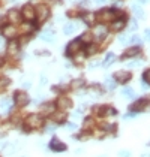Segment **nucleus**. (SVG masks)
Returning a JSON list of instances; mask_svg holds the SVG:
<instances>
[{
	"label": "nucleus",
	"instance_id": "obj_1",
	"mask_svg": "<svg viewBox=\"0 0 150 157\" xmlns=\"http://www.w3.org/2000/svg\"><path fill=\"white\" fill-rule=\"evenodd\" d=\"M26 132H30L32 129H39V127H42L44 126V118H42V115H39V114H32V115H29L27 117V120H26Z\"/></svg>",
	"mask_w": 150,
	"mask_h": 157
},
{
	"label": "nucleus",
	"instance_id": "obj_2",
	"mask_svg": "<svg viewBox=\"0 0 150 157\" xmlns=\"http://www.w3.org/2000/svg\"><path fill=\"white\" fill-rule=\"evenodd\" d=\"M150 108V99L149 97H141V99H138L137 102H134L129 109L132 111V112H143V111H147Z\"/></svg>",
	"mask_w": 150,
	"mask_h": 157
},
{
	"label": "nucleus",
	"instance_id": "obj_3",
	"mask_svg": "<svg viewBox=\"0 0 150 157\" xmlns=\"http://www.w3.org/2000/svg\"><path fill=\"white\" fill-rule=\"evenodd\" d=\"M14 100H15V105H17V106L23 108L26 105H29L30 97H29V94H27L26 91H17V93L14 94Z\"/></svg>",
	"mask_w": 150,
	"mask_h": 157
},
{
	"label": "nucleus",
	"instance_id": "obj_4",
	"mask_svg": "<svg viewBox=\"0 0 150 157\" xmlns=\"http://www.w3.org/2000/svg\"><path fill=\"white\" fill-rule=\"evenodd\" d=\"M98 18H99L102 23H107V21H112L117 18V12L114 9H104L98 13Z\"/></svg>",
	"mask_w": 150,
	"mask_h": 157
},
{
	"label": "nucleus",
	"instance_id": "obj_5",
	"mask_svg": "<svg viewBox=\"0 0 150 157\" xmlns=\"http://www.w3.org/2000/svg\"><path fill=\"white\" fill-rule=\"evenodd\" d=\"M66 148H68L66 144L62 142V141H60L59 138H56V136L50 141V150L51 151H54V153H62V151H66Z\"/></svg>",
	"mask_w": 150,
	"mask_h": 157
},
{
	"label": "nucleus",
	"instance_id": "obj_6",
	"mask_svg": "<svg viewBox=\"0 0 150 157\" xmlns=\"http://www.w3.org/2000/svg\"><path fill=\"white\" fill-rule=\"evenodd\" d=\"M81 40L80 39H74L72 42H69L68 44V47H66V56H74L77 52H80V49H81Z\"/></svg>",
	"mask_w": 150,
	"mask_h": 157
},
{
	"label": "nucleus",
	"instance_id": "obj_7",
	"mask_svg": "<svg viewBox=\"0 0 150 157\" xmlns=\"http://www.w3.org/2000/svg\"><path fill=\"white\" fill-rule=\"evenodd\" d=\"M112 78H114L117 82H120V84H126L128 81H131L132 75H131L129 71H117V72H114Z\"/></svg>",
	"mask_w": 150,
	"mask_h": 157
},
{
	"label": "nucleus",
	"instance_id": "obj_8",
	"mask_svg": "<svg viewBox=\"0 0 150 157\" xmlns=\"http://www.w3.org/2000/svg\"><path fill=\"white\" fill-rule=\"evenodd\" d=\"M35 12H36L38 20H39L41 23L47 21V18L50 17V9H48V6H45V5H39V6H36Z\"/></svg>",
	"mask_w": 150,
	"mask_h": 157
},
{
	"label": "nucleus",
	"instance_id": "obj_9",
	"mask_svg": "<svg viewBox=\"0 0 150 157\" xmlns=\"http://www.w3.org/2000/svg\"><path fill=\"white\" fill-rule=\"evenodd\" d=\"M95 112L99 117H108V115H117V109L112 106H96Z\"/></svg>",
	"mask_w": 150,
	"mask_h": 157
},
{
	"label": "nucleus",
	"instance_id": "obj_10",
	"mask_svg": "<svg viewBox=\"0 0 150 157\" xmlns=\"http://www.w3.org/2000/svg\"><path fill=\"white\" fill-rule=\"evenodd\" d=\"M21 13H23V17H24L27 21H33L35 18H36V12H35V8L32 6V5H24L23 6V11H21Z\"/></svg>",
	"mask_w": 150,
	"mask_h": 157
},
{
	"label": "nucleus",
	"instance_id": "obj_11",
	"mask_svg": "<svg viewBox=\"0 0 150 157\" xmlns=\"http://www.w3.org/2000/svg\"><path fill=\"white\" fill-rule=\"evenodd\" d=\"M126 25V17H122V18H116V20H112L111 23V30L114 32H120V30H123Z\"/></svg>",
	"mask_w": 150,
	"mask_h": 157
},
{
	"label": "nucleus",
	"instance_id": "obj_12",
	"mask_svg": "<svg viewBox=\"0 0 150 157\" xmlns=\"http://www.w3.org/2000/svg\"><path fill=\"white\" fill-rule=\"evenodd\" d=\"M57 106L62 109V111L69 109L71 106H72V100H71L69 97H66V96H60L59 99H57Z\"/></svg>",
	"mask_w": 150,
	"mask_h": 157
},
{
	"label": "nucleus",
	"instance_id": "obj_13",
	"mask_svg": "<svg viewBox=\"0 0 150 157\" xmlns=\"http://www.w3.org/2000/svg\"><path fill=\"white\" fill-rule=\"evenodd\" d=\"M51 120L54 121V123H57V124H62L66 121V114L63 112V111H59V112H53L51 114Z\"/></svg>",
	"mask_w": 150,
	"mask_h": 157
},
{
	"label": "nucleus",
	"instance_id": "obj_14",
	"mask_svg": "<svg viewBox=\"0 0 150 157\" xmlns=\"http://www.w3.org/2000/svg\"><path fill=\"white\" fill-rule=\"evenodd\" d=\"M54 108H56V105H54L53 102H47V103L41 105V112L45 114V115H50V114L54 112Z\"/></svg>",
	"mask_w": 150,
	"mask_h": 157
},
{
	"label": "nucleus",
	"instance_id": "obj_15",
	"mask_svg": "<svg viewBox=\"0 0 150 157\" xmlns=\"http://www.w3.org/2000/svg\"><path fill=\"white\" fill-rule=\"evenodd\" d=\"M138 54H140V47H132V48L126 49L122 59H123V60H125V59H132V57H137Z\"/></svg>",
	"mask_w": 150,
	"mask_h": 157
},
{
	"label": "nucleus",
	"instance_id": "obj_16",
	"mask_svg": "<svg viewBox=\"0 0 150 157\" xmlns=\"http://www.w3.org/2000/svg\"><path fill=\"white\" fill-rule=\"evenodd\" d=\"M3 36L8 37V39H14L17 36V29L12 25H8V27H3Z\"/></svg>",
	"mask_w": 150,
	"mask_h": 157
},
{
	"label": "nucleus",
	"instance_id": "obj_17",
	"mask_svg": "<svg viewBox=\"0 0 150 157\" xmlns=\"http://www.w3.org/2000/svg\"><path fill=\"white\" fill-rule=\"evenodd\" d=\"M93 33H95V37H96L98 40H102L104 37L107 36V29H105L104 25H98V27L95 29Z\"/></svg>",
	"mask_w": 150,
	"mask_h": 157
},
{
	"label": "nucleus",
	"instance_id": "obj_18",
	"mask_svg": "<svg viewBox=\"0 0 150 157\" xmlns=\"http://www.w3.org/2000/svg\"><path fill=\"white\" fill-rule=\"evenodd\" d=\"M6 18H8V20H11L12 23H18V21H20V12H18L17 9H9Z\"/></svg>",
	"mask_w": 150,
	"mask_h": 157
},
{
	"label": "nucleus",
	"instance_id": "obj_19",
	"mask_svg": "<svg viewBox=\"0 0 150 157\" xmlns=\"http://www.w3.org/2000/svg\"><path fill=\"white\" fill-rule=\"evenodd\" d=\"M84 85H86V81H84V79H75V81H72V82H71L72 90H81Z\"/></svg>",
	"mask_w": 150,
	"mask_h": 157
},
{
	"label": "nucleus",
	"instance_id": "obj_20",
	"mask_svg": "<svg viewBox=\"0 0 150 157\" xmlns=\"http://www.w3.org/2000/svg\"><path fill=\"white\" fill-rule=\"evenodd\" d=\"M114 60H116V56H114V52H108V54L105 56V60H104V63H102V64H104V67H108V66H110V64H111Z\"/></svg>",
	"mask_w": 150,
	"mask_h": 157
},
{
	"label": "nucleus",
	"instance_id": "obj_21",
	"mask_svg": "<svg viewBox=\"0 0 150 157\" xmlns=\"http://www.w3.org/2000/svg\"><path fill=\"white\" fill-rule=\"evenodd\" d=\"M95 17H96L95 13H90V12H89V13H84V15H83V21H84L86 24L92 25L93 23H95Z\"/></svg>",
	"mask_w": 150,
	"mask_h": 157
},
{
	"label": "nucleus",
	"instance_id": "obj_22",
	"mask_svg": "<svg viewBox=\"0 0 150 157\" xmlns=\"http://www.w3.org/2000/svg\"><path fill=\"white\" fill-rule=\"evenodd\" d=\"M132 11L135 13V17L140 18V20H143L144 18V11L141 9V6H138V5H132Z\"/></svg>",
	"mask_w": 150,
	"mask_h": 157
},
{
	"label": "nucleus",
	"instance_id": "obj_23",
	"mask_svg": "<svg viewBox=\"0 0 150 157\" xmlns=\"http://www.w3.org/2000/svg\"><path fill=\"white\" fill-rule=\"evenodd\" d=\"M41 39L44 40H54V32L53 30H45L41 33Z\"/></svg>",
	"mask_w": 150,
	"mask_h": 157
},
{
	"label": "nucleus",
	"instance_id": "obj_24",
	"mask_svg": "<svg viewBox=\"0 0 150 157\" xmlns=\"http://www.w3.org/2000/svg\"><path fill=\"white\" fill-rule=\"evenodd\" d=\"M116 85H117V81H116L112 76H108V78L105 79V87H107L108 90H114Z\"/></svg>",
	"mask_w": 150,
	"mask_h": 157
},
{
	"label": "nucleus",
	"instance_id": "obj_25",
	"mask_svg": "<svg viewBox=\"0 0 150 157\" xmlns=\"http://www.w3.org/2000/svg\"><path fill=\"white\" fill-rule=\"evenodd\" d=\"M122 96L128 97V99H134V97H135V93H134V90H132L131 87H125V88L122 90Z\"/></svg>",
	"mask_w": 150,
	"mask_h": 157
},
{
	"label": "nucleus",
	"instance_id": "obj_26",
	"mask_svg": "<svg viewBox=\"0 0 150 157\" xmlns=\"http://www.w3.org/2000/svg\"><path fill=\"white\" fill-rule=\"evenodd\" d=\"M17 52H18V44H17V42H11V44L8 45V54L15 56Z\"/></svg>",
	"mask_w": 150,
	"mask_h": 157
},
{
	"label": "nucleus",
	"instance_id": "obj_27",
	"mask_svg": "<svg viewBox=\"0 0 150 157\" xmlns=\"http://www.w3.org/2000/svg\"><path fill=\"white\" fill-rule=\"evenodd\" d=\"M74 30H75L74 23H68V24H65V27H63V33L65 35H71V33H74Z\"/></svg>",
	"mask_w": 150,
	"mask_h": 157
},
{
	"label": "nucleus",
	"instance_id": "obj_28",
	"mask_svg": "<svg viewBox=\"0 0 150 157\" xmlns=\"http://www.w3.org/2000/svg\"><path fill=\"white\" fill-rule=\"evenodd\" d=\"M9 84H11V79H9V78H6V76L0 78V91H3Z\"/></svg>",
	"mask_w": 150,
	"mask_h": 157
},
{
	"label": "nucleus",
	"instance_id": "obj_29",
	"mask_svg": "<svg viewBox=\"0 0 150 157\" xmlns=\"http://www.w3.org/2000/svg\"><path fill=\"white\" fill-rule=\"evenodd\" d=\"M93 126H95V120L92 118V117H89L84 120V129L86 130H90V129H93Z\"/></svg>",
	"mask_w": 150,
	"mask_h": 157
},
{
	"label": "nucleus",
	"instance_id": "obj_30",
	"mask_svg": "<svg viewBox=\"0 0 150 157\" xmlns=\"http://www.w3.org/2000/svg\"><path fill=\"white\" fill-rule=\"evenodd\" d=\"M101 127H102V130H104V132H116L117 124H102Z\"/></svg>",
	"mask_w": 150,
	"mask_h": 157
},
{
	"label": "nucleus",
	"instance_id": "obj_31",
	"mask_svg": "<svg viewBox=\"0 0 150 157\" xmlns=\"http://www.w3.org/2000/svg\"><path fill=\"white\" fill-rule=\"evenodd\" d=\"M14 150H15V145L14 144H5L3 145V151H5L6 154H12Z\"/></svg>",
	"mask_w": 150,
	"mask_h": 157
},
{
	"label": "nucleus",
	"instance_id": "obj_32",
	"mask_svg": "<svg viewBox=\"0 0 150 157\" xmlns=\"http://www.w3.org/2000/svg\"><path fill=\"white\" fill-rule=\"evenodd\" d=\"M80 40H81V42H86V44H90V42H92V33H89V32L83 33V36L80 37Z\"/></svg>",
	"mask_w": 150,
	"mask_h": 157
},
{
	"label": "nucleus",
	"instance_id": "obj_33",
	"mask_svg": "<svg viewBox=\"0 0 150 157\" xmlns=\"http://www.w3.org/2000/svg\"><path fill=\"white\" fill-rule=\"evenodd\" d=\"M143 82L150 85V67L147 71H144V73H143Z\"/></svg>",
	"mask_w": 150,
	"mask_h": 157
},
{
	"label": "nucleus",
	"instance_id": "obj_34",
	"mask_svg": "<svg viewBox=\"0 0 150 157\" xmlns=\"http://www.w3.org/2000/svg\"><path fill=\"white\" fill-rule=\"evenodd\" d=\"M128 44H132V45L138 47V45L141 44V37H140V36H132V37H129V42H128Z\"/></svg>",
	"mask_w": 150,
	"mask_h": 157
},
{
	"label": "nucleus",
	"instance_id": "obj_35",
	"mask_svg": "<svg viewBox=\"0 0 150 157\" xmlns=\"http://www.w3.org/2000/svg\"><path fill=\"white\" fill-rule=\"evenodd\" d=\"M0 106H2L3 109H9V106H11V100L6 99V97L2 99V100H0Z\"/></svg>",
	"mask_w": 150,
	"mask_h": 157
},
{
	"label": "nucleus",
	"instance_id": "obj_36",
	"mask_svg": "<svg viewBox=\"0 0 150 157\" xmlns=\"http://www.w3.org/2000/svg\"><path fill=\"white\" fill-rule=\"evenodd\" d=\"M96 51H98V48H96L95 45H89L87 51H86V56H92V54H95Z\"/></svg>",
	"mask_w": 150,
	"mask_h": 157
},
{
	"label": "nucleus",
	"instance_id": "obj_37",
	"mask_svg": "<svg viewBox=\"0 0 150 157\" xmlns=\"http://www.w3.org/2000/svg\"><path fill=\"white\" fill-rule=\"evenodd\" d=\"M78 54H80L78 57L75 56V63H83L84 59H86V52H78Z\"/></svg>",
	"mask_w": 150,
	"mask_h": 157
},
{
	"label": "nucleus",
	"instance_id": "obj_38",
	"mask_svg": "<svg viewBox=\"0 0 150 157\" xmlns=\"http://www.w3.org/2000/svg\"><path fill=\"white\" fill-rule=\"evenodd\" d=\"M128 40H129V36L128 35H120V37H119V42L123 45V44H128Z\"/></svg>",
	"mask_w": 150,
	"mask_h": 157
},
{
	"label": "nucleus",
	"instance_id": "obj_39",
	"mask_svg": "<svg viewBox=\"0 0 150 157\" xmlns=\"http://www.w3.org/2000/svg\"><path fill=\"white\" fill-rule=\"evenodd\" d=\"M119 157H131V151L122 150V151H119Z\"/></svg>",
	"mask_w": 150,
	"mask_h": 157
},
{
	"label": "nucleus",
	"instance_id": "obj_40",
	"mask_svg": "<svg viewBox=\"0 0 150 157\" xmlns=\"http://www.w3.org/2000/svg\"><path fill=\"white\" fill-rule=\"evenodd\" d=\"M33 29H35V25H32V24H24L23 25V30H24V32H32Z\"/></svg>",
	"mask_w": 150,
	"mask_h": 157
},
{
	"label": "nucleus",
	"instance_id": "obj_41",
	"mask_svg": "<svg viewBox=\"0 0 150 157\" xmlns=\"http://www.w3.org/2000/svg\"><path fill=\"white\" fill-rule=\"evenodd\" d=\"M6 17L5 15H0V27H5V24H6Z\"/></svg>",
	"mask_w": 150,
	"mask_h": 157
},
{
	"label": "nucleus",
	"instance_id": "obj_42",
	"mask_svg": "<svg viewBox=\"0 0 150 157\" xmlns=\"http://www.w3.org/2000/svg\"><path fill=\"white\" fill-rule=\"evenodd\" d=\"M135 115H137V112H132V111H131L129 114H126V115L123 117V118H125V120H128V118H134Z\"/></svg>",
	"mask_w": 150,
	"mask_h": 157
},
{
	"label": "nucleus",
	"instance_id": "obj_43",
	"mask_svg": "<svg viewBox=\"0 0 150 157\" xmlns=\"http://www.w3.org/2000/svg\"><path fill=\"white\" fill-rule=\"evenodd\" d=\"M66 129H68V130H75L77 126H75L74 123H68V124H66Z\"/></svg>",
	"mask_w": 150,
	"mask_h": 157
},
{
	"label": "nucleus",
	"instance_id": "obj_44",
	"mask_svg": "<svg viewBox=\"0 0 150 157\" xmlns=\"http://www.w3.org/2000/svg\"><path fill=\"white\" fill-rule=\"evenodd\" d=\"M129 30H131V32L137 30V23H135V21H132V23H131V27H129Z\"/></svg>",
	"mask_w": 150,
	"mask_h": 157
},
{
	"label": "nucleus",
	"instance_id": "obj_45",
	"mask_svg": "<svg viewBox=\"0 0 150 157\" xmlns=\"http://www.w3.org/2000/svg\"><path fill=\"white\" fill-rule=\"evenodd\" d=\"M72 117H74V118H80V117H81V111H80V109L75 111L74 114H72Z\"/></svg>",
	"mask_w": 150,
	"mask_h": 157
},
{
	"label": "nucleus",
	"instance_id": "obj_46",
	"mask_svg": "<svg viewBox=\"0 0 150 157\" xmlns=\"http://www.w3.org/2000/svg\"><path fill=\"white\" fill-rule=\"evenodd\" d=\"M140 63H141L140 60H137V61H131V63H129V66H131V67H137Z\"/></svg>",
	"mask_w": 150,
	"mask_h": 157
},
{
	"label": "nucleus",
	"instance_id": "obj_47",
	"mask_svg": "<svg viewBox=\"0 0 150 157\" xmlns=\"http://www.w3.org/2000/svg\"><path fill=\"white\" fill-rule=\"evenodd\" d=\"M98 64H99V63H98V61H92V63H90V64H89V67H90V69H95V67H96V66H98Z\"/></svg>",
	"mask_w": 150,
	"mask_h": 157
},
{
	"label": "nucleus",
	"instance_id": "obj_48",
	"mask_svg": "<svg viewBox=\"0 0 150 157\" xmlns=\"http://www.w3.org/2000/svg\"><path fill=\"white\" fill-rule=\"evenodd\" d=\"M144 37H146L147 40H150V29H147V30L144 32Z\"/></svg>",
	"mask_w": 150,
	"mask_h": 157
},
{
	"label": "nucleus",
	"instance_id": "obj_49",
	"mask_svg": "<svg viewBox=\"0 0 150 157\" xmlns=\"http://www.w3.org/2000/svg\"><path fill=\"white\" fill-rule=\"evenodd\" d=\"M27 40H29V37L27 36H23L21 39H20V42H21V44H27Z\"/></svg>",
	"mask_w": 150,
	"mask_h": 157
},
{
	"label": "nucleus",
	"instance_id": "obj_50",
	"mask_svg": "<svg viewBox=\"0 0 150 157\" xmlns=\"http://www.w3.org/2000/svg\"><path fill=\"white\" fill-rule=\"evenodd\" d=\"M41 84H42V85L47 84V78H45V76H42V79H41Z\"/></svg>",
	"mask_w": 150,
	"mask_h": 157
},
{
	"label": "nucleus",
	"instance_id": "obj_51",
	"mask_svg": "<svg viewBox=\"0 0 150 157\" xmlns=\"http://www.w3.org/2000/svg\"><path fill=\"white\" fill-rule=\"evenodd\" d=\"M5 48V44H3V42H2V39H0V49H3Z\"/></svg>",
	"mask_w": 150,
	"mask_h": 157
},
{
	"label": "nucleus",
	"instance_id": "obj_52",
	"mask_svg": "<svg viewBox=\"0 0 150 157\" xmlns=\"http://www.w3.org/2000/svg\"><path fill=\"white\" fill-rule=\"evenodd\" d=\"M44 2H50V3H57L59 0H44Z\"/></svg>",
	"mask_w": 150,
	"mask_h": 157
},
{
	"label": "nucleus",
	"instance_id": "obj_53",
	"mask_svg": "<svg viewBox=\"0 0 150 157\" xmlns=\"http://www.w3.org/2000/svg\"><path fill=\"white\" fill-rule=\"evenodd\" d=\"M96 3H99V5L101 3H105V0H96Z\"/></svg>",
	"mask_w": 150,
	"mask_h": 157
},
{
	"label": "nucleus",
	"instance_id": "obj_54",
	"mask_svg": "<svg viewBox=\"0 0 150 157\" xmlns=\"http://www.w3.org/2000/svg\"><path fill=\"white\" fill-rule=\"evenodd\" d=\"M141 157H150V153H146V154H143Z\"/></svg>",
	"mask_w": 150,
	"mask_h": 157
},
{
	"label": "nucleus",
	"instance_id": "obj_55",
	"mask_svg": "<svg viewBox=\"0 0 150 157\" xmlns=\"http://www.w3.org/2000/svg\"><path fill=\"white\" fill-rule=\"evenodd\" d=\"M2 64H3V59L0 57V66H2Z\"/></svg>",
	"mask_w": 150,
	"mask_h": 157
},
{
	"label": "nucleus",
	"instance_id": "obj_56",
	"mask_svg": "<svg viewBox=\"0 0 150 157\" xmlns=\"http://www.w3.org/2000/svg\"><path fill=\"white\" fill-rule=\"evenodd\" d=\"M140 2H141V3H146V2H147V0H140Z\"/></svg>",
	"mask_w": 150,
	"mask_h": 157
},
{
	"label": "nucleus",
	"instance_id": "obj_57",
	"mask_svg": "<svg viewBox=\"0 0 150 157\" xmlns=\"http://www.w3.org/2000/svg\"><path fill=\"white\" fill-rule=\"evenodd\" d=\"M99 157H107V156H99Z\"/></svg>",
	"mask_w": 150,
	"mask_h": 157
}]
</instances>
